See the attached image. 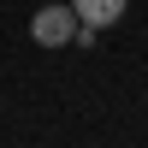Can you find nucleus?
<instances>
[{"mask_svg":"<svg viewBox=\"0 0 148 148\" xmlns=\"http://www.w3.org/2000/svg\"><path fill=\"white\" fill-rule=\"evenodd\" d=\"M30 36H36L42 47H65V42H77V12H71V0H65V6H53V0H47V6L30 18Z\"/></svg>","mask_w":148,"mask_h":148,"instance_id":"f257e3e1","label":"nucleus"},{"mask_svg":"<svg viewBox=\"0 0 148 148\" xmlns=\"http://www.w3.org/2000/svg\"><path fill=\"white\" fill-rule=\"evenodd\" d=\"M125 6L130 0H71V12H77L83 30H113V24L125 18Z\"/></svg>","mask_w":148,"mask_h":148,"instance_id":"f03ea898","label":"nucleus"}]
</instances>
